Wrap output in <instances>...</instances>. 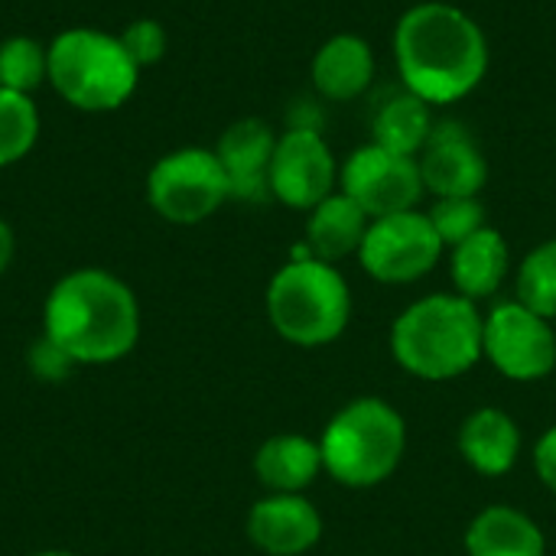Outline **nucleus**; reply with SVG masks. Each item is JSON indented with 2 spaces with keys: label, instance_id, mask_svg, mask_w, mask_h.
<instances>
[{
  "label": "nucleus",
  "instance_id": "nucleus-1",
  "mask_svg": "<svg viewBox=\"0 0 556 556\" xmlns=\"http://www.w3.org/2000/svg\"><path fill=\"white\" fill-rule=\"evenodd\" d=\"M394 59L407 91L427 104H450L476 91L485 78L489 42L466 10L427 0L397 20Z\"/></svg>",
  "mask_w": 556,
  "mask_h": 556
},
{
  "label": "nucleus",
  "instance_id": "nucleus-2",
  "mask_svg": "<svg viewBox=\"0 0 556 556\" xmlns=\"http://www.w3.org/2000/svg\"><path fill=\"white\" fill-rule=\"evenodd\" d=\"M42 336L75 365H108L140 339V306L134 290L98 267L65 274L46 296Z\"/></svg>",
  "mask_w": 556,
  "mask_h": 556
},
{
  "label": "nucleus",
  "instance_id": "nucleus-3",
  "mask_svg": "<svg viewBox=\"0 0 556 556\" xmlns=\"http://www.w3.org/2000/svg\"><path fill=\"white\" fill-rule=\"evenodd\" d=\"M482 329L485 319L472 300L459 293H433L394 319L391 355L420 381H453L485 355Z\"/></svg>",
  "mask_w": 556,
  "mask_h": 556
},
{
  "label": "nucleus",
  "instance_id": "nucleus-4",
  "mask_svg": "<svg viewBox=\"0 0 556 556\" xmlns=\"http://www.w3.org/2000/svg\"><path fill=\"white\" fill-rule=\"evenodd\" d=\"M267 316L277 336L300 349L336 342L352 319V290L336 264L293 251L267 287Z\"/></svg>",
  "mask_w": 556,
  "mask_h": 556
},
{
  "label": "nucleus",
  "instance_id": "nucleus-5",
  "mask_svg": "<svg viewBox=\"0 0 556 556\" xmlns=\"http://www.w3.org/2000/svg\"><path fill=\"white\" fill-rule=\"evenodd\" d=\"M323 469L349 489H375L391 479L407 450V424L381 397L345 404L323 430Z\"/></svg>",
  "mask_w": 556,
  "mask_h": 556
},
{
  "label": "nucleus",
  "instance_id": "nucleus-6",
  "mask_svg": "<svg viewBox=\"0 0 556 556\" xmlns=\"http://www.w3.org/2000/svg\"><path fill=\"white\" fill-rule=\"evenodd\" d=\"M140 68L121 36L75 26L49 42V81L78 111H114L137 88Z\"/></svg>",
  "mask_w": 556,
  "mask_h": 556
},
{
  "label": "nucleus",
  "instance_id": "nucleus-7",
  "mask_svg": "<svg viewBox=\"0 0 556 556\" xmlns=\"http://www.w3.org/2000/svg\"><path fill=\"white\" fill-rule=\"evenodd\" d=\"M231 199L228 176L205 147H182L153 163L147 176V202L173 225H199Z\"/></svg>",
  "mask_w": 556,
  "mask_h": 556
},
{
  "label": "nucleus",
  "instance_id": "nucleus-8",
  "mask_svg": "<svg viewBox=\"0 0 556 556\" xmlns=\"http://www.w3.org/2000/svg\"><path fill=\"white\" fill-rule=\"evenodd\" d=\"M443 254V241L427 212H397L371 218L358 261L381 283H414L427 277Z\"/></svg>",
  "mask_w": 556,
  "mask_h": 556
},
{
  "label": "nucleus",
  "instance_id": "nucleus-9",
  "mask_svg": "<svg viewBox=\"0 0 556 556\" xmlns=\"http://www.w3.org/2000/svg\"><path fill=\"white\" fill-rule=\"evenodd\" d=\"M485 358L511 381H541L556 368V332L551 319L525 303H498L482 329Z\"/></svg>",
  "mask_w": 556,
  "mask_h": 556
},
{
  "label": "nucleus",
  "instance_id": "nucleus-10",
  "mask_svg": "<svg viewBox=\"0 0 556 556\" xmlns=\"http://www.w3.org/2000/svg\"><path fill=\"white\" fill-rule=\"evenodd\" d=\"M339 182H342V192L352 202H358L368 218L410 212L427 192L417 156H401L378 143L358 147L345 160Z\"/></svg>",
  "mask_w": 556,
  "mask_h": 556
},
{
  "label": "nucleus",
  "instance_id": "nucleus-11",
  "mask_svg": "<svg viewBox=\"0 0 556 556\" xmlns=\"http://www.w3.org/2000/svg\"><path fill=\"white\" fill-rule=\"evenodd\" d=\"M339 179L336 156L316 127H290L277 137L270 160V195L290 208L313 212L332 195Z\"/></svg>",
  "mask_w": 556,
  "mask_h": 556
},
{
  "label": "nucleus",
  "instance_id": "nucleus-12",
  "mask_svg": "<svg viewBox=\"0 0 556 556\" xmlns=\"http://www.w3.org/2000/svg\"><path fill=\"white\" fill-rule=\"evenodd\" d=\"M424 189L437 199L479 195L489 179V163L476 143V137L463 124H437L427 147L417 156Z\"/></svg>",
  "mask_w": 556,
  "mask_h": 556
},
{
  "label": "nucleus",
  "instance_id": "nucleus-13",
  "mask_svg": "<svg viewBox=\"0 0 556 556\" xmlns=\"http://www.w3.org/2000/svg\"><path fill=\"white\" fill-rule=\"evenodd\" d=\"M248 538L267 556H300L319 544L323 518L309 498L270 492L251 508Z\"/></svg>",
  "mask_w": 556,
  "mask_h": 556
},
{
  "label": "nucleus",
  "instance_id": "nucleus-14",
  "mask_svg": "<svg viewBox=\"0 0 556 556\" xmlns=\"http://www.w3.org/2000/svg\"><path fill=\"white\" fill-rule=\"evenodd\" d=\"M274 147H277V134L257 121V117H244L235 121L218 147L215 156L228 176V189L231 199H244V202H261L270 195V160H274Z\"/></svg>",
  "mask_w": 556,
  "mask_h": 556
},
{
  "label": "nucleus",
  "instance_id": "nucleus-15",
  "mask_svg": "<svg viewBox=\"0 0 556 556\" xmlns=\"http://www.w3.org/2000/svg\"><path fill=\"white\" fill-rule=\"evenodd\" d=\"M459 453L482 476H505L521 456V430L498 407L472 410L459 427Z\"/></svg>",
  "mask_w": 556,
  "mask_h": 556
},
{
  "label": "nucleus",
  "instance_id": "nucleus-16",
  "mask_svg": "<svg viewBox=\"0 0 556 556\" xmlns=\"http://www.w3.org/2000/svg\"><path fill=\"white\" fill-rule=\"evenodd\" d=\"M375 75V52L362 36L342 33L319 46L313 55V85L329 101L358 98Z\"/></svg>",
  "mask_w": 556,
  "mask_h": 556
},
{
  "label": "nucleus",
  "instance_id": "nucleus-17",
  "mask_svg": "<svg viewBox=\"0 0 556 556\" xmlns=\"http://www.w3.org/2000/svg\"><path fill=\"white\" fill-rule=\"evenodd\" d=\"M371 218L358 202H352L345 192H332L323 199L306 222V251L316 261L336 264L349 254L362 251V241L368 235Z\"/></svg>",
  "mask_w": 556,
  "mask_h": 556
},
{
  "label": "nucleus",
  "instance_id": "nucleus-18",
  "mask_svg": "<svg viewBox=\"0 0 556 556\" xmlns=\"http://www.w3.org/2000/svg\"><path fill=\"white\" fill-rule=\"evenodd\" d=\"M254 472L261 485L277 495H303V489H309L323 472V450L306 437L280 433L261 443L254 456Z\"/></svg>",
  "mask_w": 556,
  "mask_h": 556
},
{
  "label": "nucleus",
  "instance_id": "nucleus-19",
  "mask_svg": "<svg viewBox=\"0 0 556 556\" xmlns=\"http://www.w3.org/2000/svg\"><path fill=\"white\" fill-rule=\"evenodd\" d=\"M469 556H547L541 528L511 505H492L479 511L466 531Z\"/></svg>",
  "mask_w": 556,
  "mask_h": 556
},
{
  "label": "nucleus",
  "instance_id": "nucleus-20",
  "mask_svg": "<svg viewBox=\"0 0 556 556\" xmlns=\"http://www.w3.org/2000/svg\"><path fill=\"white\" fill-rule=\"evenodd\" d=\"M450 274L456 283V293L466 300H485L495 296L498 287L508 277V241L495 228H479L472 238L453 248Z\"/></svg>",
  "mask_w": 556,
  "mask_h": 556
},
{
  "label": "nucleus",
  "instance_id": "nucleus-21",
  "mask_svg": "<svg viewBox=\"0 0 556 556\" xmlns=\"http://www.w3.org/2000/svg\"><path fill=\"white\" fill-rule=\"evenodd\" d=\"M433 111L424 98H417L414 91L394 94L388 98L375 121H371V143L401 153V156H420V150L427 147L430 134H433Z\"/></svg>",
  "mask_w": 556,
  "mask_h": 556
},
{
  "label": "nucleus",
  "instance_id": "nucleus-22",
  "mask_svg": "<svg viewBox=\"0 0 556 556\" xmlns=\"http://www.w3.org/2000/svg\"><path fill=\"white\" fill-rule=\"evenodd\" d=\"M39 137V111L29 94L0 88V166L23 160Z\"/></svg>",
  "mask_w": 556,
  "mask_h": 556
},
{
  "label": "nucleus",
  "instance_id": "nucleus-23",
  "mask_svg": "<svg viewBox=\"0 0 556 556\" xmlns=\"http://www.w3.org/2000/svg\"><path fill=\"white\" fill-rule=\"evenodd\" d=\"M518 303L531 313L556 319V238L538 244L518 267Z\"/></svg>",
  "mask_w": 556,
  "mask_h": 556
},
{
  "label": "nucleus",
  "instance_id": "nucleus-24",
  "mask_svg": "<svg viewBox=\"0 0 556 556\" xmlns=\"http://www.w3.org/2000/svg\"><path fill=\"white\" fill-rule=\"evenodd\" d=\"M49 78V49L29 36L0 42V88L29 94Z\"/></svg>",
  "mask_w": 556,
  "mask_h": 556
},
{
  "label": "nucleus",
  "instance_id": "nucleus-25",
  "mask_svg": "<svg viewBox=\"0 0 556 556\" xmlns=\"http://www.w3.org/2000/svg\"><path fill=\"white\" fill-rule=\"evenodd\" d=\"M443 248H456L466 238H472L479 228H485V205L479 195H456V199H437L427 212Z\"/></svg>",
  "mask_w": 556,
  "mask_h": 556
},
{
  "label": "nucleus",
  "instance_id": "nucleus-26",
  "mask_svg": "<svg viewBox=\"0 0 556 556\" xmlns=\"http://www.w3.org/2000/svg\"><path fill=\"white\" fill-rule=\"evenodd\" d=\"M121 42H124L127 55L137 62V68H143V65H153V62L163 59V52H166V29L156 20H134L121 33Z\"/></svg>",
  "mask_w": 556,
  "mask_h": 556
},
{
  "label": "nucleus",
  "instance_id": "nucleus-27",
  "mask_svg": "<svg viewBox=\"0 0 556 556\" xmlns=\"http://www.w3.org/2000/svg\"><path fill=\"white\" fill-rule=\"evenodd\" d=\"M29 368H33V375H36L39 381H65L68 371L75 368V362H72L49 336H42V339H36L33 349H29Z\"/></svg>",
  "mask_w": 556,
  "mask_h": 556
},
{
  "label": "nucleus",
  "instance_id": "nucleus-28",
  "mask_svg": "<svg viewBox=\"0 0 556 556\" xmlns=\"http://www.w3.org/2000/svg\"><path fill=\"white\" fill-rule=\"evenodd\" d=\"M534 469H538V479L556 495V427L538 440V446H534Z\"/></svg>",
  "mask_w": 556,
  "mask_h": 556
},
{
  "label": "nucleus",
  "instance_id": "nucleus-29",
  "mask_svg": "<svg viewBox=\"0 0 556 556\" xmlns=\"http://www.w3.org/2000/svg\"><path fill=\"white\" fill-rule=\"evenodd\" d=\"M13 251H16V238H13V228L0 218V274L10 267L13 261Z\"/></svg>",
  "mask_w": 556,
  "mask_h": 556
},
{
  "label": "nucleus",
  "instance_id": "nucleus-30",
  "mask_svg": "<svg viewBox=\"0 0 556 556\" xmlns=\"http://www.w3.org/2000/svg\"><path fill=\"white\" fill-rule=\"evenodd\" d=\"M36 556H75V554H68V551H42V554H36Z\"/></svg>",
  "mask_w": 556,
  "mask_h": 556
}]
</instances>
